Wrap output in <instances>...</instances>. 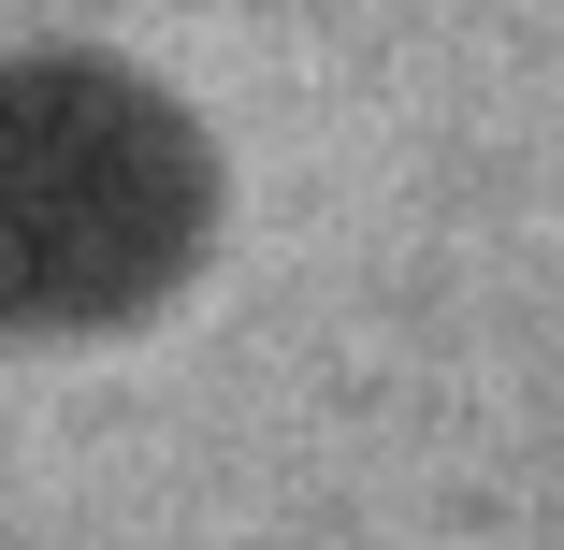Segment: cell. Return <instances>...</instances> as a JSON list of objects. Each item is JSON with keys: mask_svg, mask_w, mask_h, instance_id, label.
I'll list each match as a JSON object with an SVG mask.
<instances>
[{"mask_svg": "<svg viewBox=\"0 0 564 550\" xmlns=\"http://www.w3.org/2000/svg\"><path fill=\"white\" fill-rule=\"evenodd\" d=\"M174 247V188L101 117H0V304H117Z\"/></svg>", "mask_w": 564, "mask_h": 550, "instance_id": "cell-1", "label": "cell"}]
</instances>
